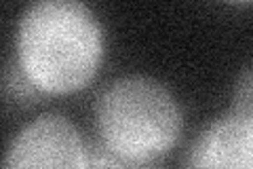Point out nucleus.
I'll return each mask as SVG.
<instances>
[{"label": "nucleus", "mask_w": 253, "mask_h": 169, "mask_svg": "<svg viewBox=\"0 0 253 169\" xmlns=\"http://www.w3.org/2000/svg\"><path fill=\"white\" fill-rule=\"evenodd\" d=\"M86 161L89 148L72 120L42 114L13 138L2 169H86Z\"/></svg>", "instance_id": "nucleus-4"}, {"label": "nucleus", "mask_w": 253, "mask_h": 169, "mask_svg": "<svg viewBox=\"0 0 253 169\" xmlns=\"http://www.w3.org/2000/svg\"><path fill=\"white\" fill-rule=\"evenodd\" d=\"M95 120L108 150L139 163L169 152L184 123L173 93L150 76H125L108 85L95 106Z\"/></svg>", "instance_id": "nucleus-2"}, {"label": "nucleus", "mask_w": 253, "mask_h": 169, "mask_svg": "<svg viewBox=\"0 0 253 169\" xmlns=\"http://www.w3.org/2000/svg\"><path fill=\"white\" fill-rule=\"evenodd\" d=\"M184 169H253V91L249 70L236 85L232 108L192 142Z\"/></svg>", "instance_id": "nucleus-3"}, {"label": "nucleus", "mask_w": 253, "mask_h": 169, "mask_svg": "<svg viewBox=\"0 0 253 169\" xmlns=\"http://www.w3.org/2000/svg\"><path fill=\"white\" fill-rule=\"evenodd\" d=\"M86 169H156L152 163H139V161L125 159L116 152L108 150L104 144L89 150V161H86Z\"/></svg>", "instance_id": "nucleus-5"}, {"label": "nucleus", "mask_w": 253, "mask_h": 169, "mask_svg": "<svg viewBox=\"0 0 253 169\" xmlns=\"http://www.w3.org/2000/svg\"><path fill=\"white\" fill-rule=\"evenodd\" d=\"M104 59V30L74 0L30 4L17 26V68L38 93L63 95L89 85Z\"/></svg>", "instance_id": "nucleus-1"}]
</instances>
